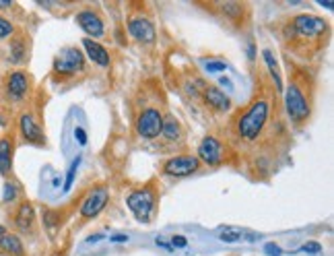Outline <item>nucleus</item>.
<instances>
[{
	"label": "nucleus",
	"mask_w": 334,
	"mask_h": 256,
	"mask_svg": "<svg viewBox=\"0 0 334 256\" xmlns=\"http://www.w3.org/2000/svg\"><path fill=\"white\" fill-rule=\"evenodd\" d=\"M128 31H130V35H132L136 41H140V43H151V41H155V27H153V23H151L149 19H145V17L130 19V21H128Z\"/></svg>",
	"instance_id": "nucleus-10"
},
{
	"label": "nucleus",
	"mask_w": 334,
	"mask_h": 256,
	"mask_svg": "<svg viewBox=\"0 0 334 256\" xmlns=\"http://www.w3.org/2000/svg\"><path fill=\"white\" fill-rule=\"evenodd\" d=\"M105 202H107V190L105 188H95L83 202V207H81V215L85 219H91L95 215L101 213V209L105 207Z\"/></svg>",
	"instance_id": "nucleus-8"
},
{
	"label": "nucleus",
	"mask_w": 334,
	"mask_h": 256,
	"mask_svg": "<svg viewBox=\"0 0 334 256\" xmlns=\"http://www.w3.org/2000/svg\"><path fill=\"white\" fill-rule=\"evenodd\" d=\"M83 45H85V50H87L89 58H91L97 66H107V64H109V54H107V50H105L103 45H99L97 41H93V39H89V37L83 41Z\"/></svg>",
	"instance_id": "nucleus-13"
},
{
	"label": "nucleus",
	"mask_w": 334,
	"mask_h": 256,
	"mask_svg": "<svg viewBox=\"0 0 334 256\" xmlns=\"http://www.w3.org/2000/svg\"><path fill=\"white\" fill-rule=\"evenodd\" d=\"M33 217H35L33 207H31L29 202H23L21 209H19V213H17V225H19L21 229H29L31 223H33Z\"/></svg>",
	"instance_id": "nucleus-17"
},
{
	"label": "nucleus",
	"mask_w": 334,
	"mask_h": 256,
	"mask_svg": "<svg viewBox=\"0 0 334 256\" xmlns=\"http://www.w3.org/2000/svg\"><path fill=\"white\" fill-rule=\"evenodd\" d=\"M21 132H23V136L29 143H39V145L43 143V132H41V128L35 124V120L29 114L21 116Z\"/></svg>",
	"instance_id": "nucleus-14"
},
{
	"label": "nucleus",
	"mask_w": 334,
	"mask_h": 256,
	"mask_svg": "<svg viewBox=\"0 0 334 256\" xmlns=\"http://www.w3.org/2000/svg\"><path fill=\"white\" fill-rule=\"evenodd\" d=\"M163 130V116L157 110H145L136 120V132L142 138H155Z\"/></svg>",
	"instance_id": "nucleus-5"
},
{
	"label": "nucleus",
	"mask_w": 334,
	"mask_h": 256,
	"mask_svg": "<svg viewBox=\"0 0 334 256\" xmlns=\"http://www.w3.org/2000/svg\"><path fill=\"white\" fill-rule=\"evenodd\" d=\"M268 120V101L256 99L237 122V132L246 141H256Z\"/></svg>",
	"instance_id": "nucleus-1"
},
{
	"label": "nucleus",
	"mask_w": 334,
	"mask_h": 256,
	"mask_svg": "<svg viewBox=\"0 0 334 256\" xmlns=\"http://www.w3.org/2000/svg\"><path fill=\"white\" fill-rule=\"evenodd\" d=\"M128 209L136 215L138 221H149L151 219V213L155 209V194L151 188H140L136 192H132L128 198Z\"/></svg>",
	"instance_id": "nucleus-2"
},
{
	"label": "nucleus",
	"mask_w": 334,
	"mask_h": 256,
	"mask_svg": "<svg viewBox=\"0 0 334 256\" xmlns=\"http://www.w3.org/2000/svg\"><path fill=\"white\" fill-rule=\"evenodd\" d=\"M9 93L13 99H21L27 93V77L23 73H13L9 77Z\"/></svg>",
	"instance_id": "nucleus-15"
},
{
	"label": "nucleus",
	"mask_w": 334,
	"mask_h": 256,
	"mask_svg": "<svg viewBox=\"0 0 334 256\" xmlns=\"http://www.w3.org/2000/svg\"><path fill=\"white\" fill-rule=\"evenodd\" d=\"M161 134H165L167 141H176V138H180V134H182L180 122H178L176 118H167V120L163 122V130H161Z\"/></svg>",
	"instance_id": "nucleus-19"
},
{
	"label": "nucleus",
	"mask_w": 334,
	"mask_h": 256,
	"mask_svg": "<svg viewBox=\"0 0 334 256\" xmlns=\"http://www.w3.org/2000/svg\"><path fill=\"white\" fill-rule=\"evenodd\" d=\"M266 252L270 256H281V248H278L276 244H266Z\"/></svg>",
	"instance_id": "nucleus-28"
},
{
	"label": "nucleus",
	"mask_w": 334,
	"mask_h": 256,
	"mask_svg": "<svg viewBox=\"0 0 334 256\" xmlns=\"http://www.w3.org/2000/svg\"><path fill=\"white\" fill-rule=\"evenodd\" d=\"M227 66H225V62H206V71L208 73H219V71H225Z\"/></svg>",
	"instance_id": "nucleus-24"
},
{
	"label": "nucleus",
	"mask_w": 334,
	"mask_h": 256,
	"mask_svg": "<svg viewBox=\"0 0 334 256\" xmlns=\"http://www.w3.org/2000/svg\"><path fill=\"white\" fill-rule=\"evenodd\" d=\"M198 157H200L206 166H217V164H221V157H223V147H221V143H219L214 136L202 138V143H200V147H198Z\"/></svg>",
	"instance_id": "nucleus-9"
},
{
	"label": "nucleus",
	"mask_w": 334,
	"mask_h": 256,
	"mask_svg": "<svg viewBox=\"0 0 334 256\" xmlns=\"http://www.w3.org/2000/svg\"><path fill=\"white\" fill-rule=\"evenodd\" d=\"M320 244L318 242H307V244H303V252H309V254H318L320 252Z\"/></svg>",
	"instance_id": "nucleus-25"
},
{
	"label": "nucleus",
	"mask_w": 334,
	"mask_h": 256,
	"mask_svg": "<svg viewBox=\"0 0 334 256\" xmlns=\"http://www.w3.org/2000/svg\"><path fill=\"white\" fill-rule=\"evenodd\" d=\"M83 68H85V56H83L81 50H77V48L62 50V52L56 56V60H54V71L58 75H64V77L75 75V73H79Z\"/></svg>",
	"instance_id": "nucleus-3"
},
{
	"label": "nucleus",
	"mask_w": 334,
	"mask_h": 256,
	"mask_svg": "<svg viewBox=\"0 0 334 256\" xmlns=\"http://www.w3.org/2000/svg\"><path fill=\"white\" fill-rule=\"evenodd\" d=\"M264 62L268 64V71H270V75H272V79H274L276 89L281 91V89H283V81H281V75H278V66H276V60H274V56H272L270 50H264Z\"/></svg>",
	"instance_id": "nucleus-20"
},
{
	"label": "nucleus",
	"mask_w": 334,
	"mask_h": 256,
	"mask_svg": "<svg viewBox=\"0 0 334 256\" xmlns=\"http://www.w3.org/2000/svg\"><path fill=\"white\" fill-rule=\"evenodd\" d=\"M13 198H15V186L5 184V200H13Z\"/></svg>",
	"instance_id": "nucleus-26"
},
{
	"label": "nucleus",
	"mask_w": 334,
	"mask_h": 256,
	"mask_svg": "<svg viewBox=\"0 0 334 256\" xmlns=\"http://www.w3.org/2000/svg\"><path fill=\"white\" fill-rule=\"evenodd\" d=\"M3 236H5V227H3V225H0V238H3Z\"/></svg>",
	"instance_id": "nucleus-33"
},
{
	"label": "nucleus",
	"mask_w": 334,
	"mask_h": 256,
	"mask_svg": "<svg viewBox=\"0 0 334 256\" xmlns=\"http://www.w3.org/2000/svg\"><path fill=\"white\" fill-rule=\"evenodd\" d=\"M75 136H77V141H79L81 145L87 143V136H85V130H83V128H77V130H75Z\"/></svg>",
	"instance_id": "nucleus-29"
},
{
	"label": "nucleus",
	"mask_w": 334,
	"mask_h": 256,
	"mask_svg": "<svg viewBox=\"0 0 334 256\" xmlns=\"http://www.w3.org/2000/svg\"><path fill=\"white\" fill-rule=\"evenodd\" d=\"M13 33V25L7 21V19H0V39L3 37H9Z\"/></svg>",
	"instance_id": "nucleus-23"
},
{
	"label": "nucleus",
	"mask_w": 334,
	"mask_h": 256,
	"mask_svg": "<svg viewBox=\"0 0 334 256\" xmlns=\"http://www.w3.org/2000/svg\"><path fill=\"white\" fill-rule=\"evenodd\" d=\"M11 172V141L0 138V174Z\"/></svg>",
	"instance_id": "nucleus-16"
},
{
	"label": "nucleus",
	"mask_w": 334,
	"mask_h": 256,
	"mask_svg": "<svg viewBox=\"0 0 334 256\" xmlns=\"http://www.w3.org/2000/svg\"><path fill=\"white\" fill-rule=\"evenodd\" d=\"M103 236H91V238H87V242H97V240H101Z\"/></svg>",
	"instance_id": "nucleus-32"
},
{
	"label": "nucleus",
	"mask_w": 334,
	"mask_h": 256,
	"mask_svg": "<svg viewBox=\"0 0 334 256\" xmlns=\"http://www.w3.org/2000/svg\"><path fill=\"white\" fill-rule=\"evenodd\" d=\"M285 106H287L289 116L295 122H301V120H305L309 116V104H307L303 91L295 83H291L289 89L285 91Z\"/></svg>",
	"instance_id": "nucleus-4"
},
{
	"label": "nucleus",
	"mask_w": 334,
	"mask_h": 256,
	"mask_svg": "<svg viewBox=\"0 0 334 256\" xmlns=\"http://www.w3.org/2000/svg\"><path fill=\"white\" fill-rule=\"evenodd\" d=\"M157 246H161V248H165V250H174V246H172L170 242H165L163 238H157Z\"/></svg>",
	"instance_id": "nucleus-30"
},
{
	"label": "nucleus",
	"mask_w": 334,
	"mask_h": 256,
	"mask_svg": "<svg viewBox=\"0 0 334 256\" xmlns=\"http://www.w3.org/2000/svg\"><path fill=\"white\" fill-rule=\"evenodd\" d=\"M172 246H174V248H176V246H178V248H186V246H188V240L182 238V236H176V238L172 240Z\"/></svg>",
	"instance_id": "nucleus-27"
},
{
	"label": "nucleus",
	"mask_w": 334,
	"mask_h": 256,
	"mask_svg": "<svg viewBox=\"0 0 334 256\" xmlns=\"http://www.w3.org/2000/svg\"><path fill=\"white\" fill-rule=\"evenodd\" d=\"M219 238L223 242H237V240H242V231L240 229H223L219 234Z\"/></svg>",
	"instance_id": "nucleus-21"
},
{
	"label": "nucleus",
	"mask_w": 334,
	"mask_h": 256,
	"mask_svg": "<svg viewBox=\"0 0 334 256\" xmlns=\"http://www.w3.org/2000/svg\"><path fill=\"white\" fill-rule=\"evenodd\" d=\"M0 248L11 252V254H23V244L17 236H11V234H5L0 238Z\"/></svg>",
	"instance_id": "nucleus-18"
},
{
	"label": "nucleus",
	"mask_w": 334,
	"mask_h": 256,
	"mask_svg": "<svg viewBox=\"0 0 334 256\" xmlns=\"http://www.w3.org/2000/svg\"><path fill=\"white\" fill-rule=\"evenodd\" d=\"M111 242H128V236H111Z\"/></svg>",
	"instance_id": "nucleus-31"
},
{
	"label": "nucleus",
	"mask_w": 334,
	"mask_h": 256,
	"mask_svg": "<svg viewBox=\"0 0 334 256\" xmlns=\"http://www.w3.org/2000/svg\"><path fill=\"white\" fill-rule=\"evenodd\" d=\"M293 29L303 37H316L328 31V23L316 15H299L293 21Z\"/></svg>",
	"instance_id": "nucleus-6"
},
{
	"label": "nucleus",
	"mask_w": 334,
	"mask_h": 256,
	"mask_svg": "<svg viewBox=\"0 0 334 256\" xmlns=\"http://www.w3.org/2000/svg\"><path fill=\"white\" fill-rule=\"evenodd\" d=\"M79 164H81V157H77V159L73 161V166H70V170H68V176H66V184H64V190H70V186H73V182H75V174H77V168H79Z\"/></svg>",
	"instance_id": "nucleus-22"
},
{
	"label": "nucleus",
	"mask_w": 334,
	"mask_h": 256,
	"mask_svg": "<svg viewBox=\"0 0 334 256\" xmlns=\"http://www.w3.org/2000/svg\"><path fill=\"white\" fill-rule=\"evenodd\" d=\"M200 161L198 157L194 155H178V157H172L170 161H165L163 170L165 174H170V176H190L198 170Z\"/></svg>",
	"instance_id": "nucleus-7"
},
{
	"label": "nucleus",
	"mask_w": 334,
	"mask_h": 256,
	"mask_svg": "<svg viewBox=\"0 0 334 256\" xmlns=\"http://www.w3.org/2000/svg\"><path fill=\"white\" fill-rule=\"evenodd\" d=\"M204 101L210 106V108H214L217 112H227L229 108H231V101H229V97L223 93V91H219L217 87H208V89H204Z\"/></svg>",
	"instance_id": "nucleus-12"
},
{
	"label": "nucleus",
	"mask_w": 334,
	"mask_h": 256,
	"mask_svg": "<svg viewBox=\"0 0 334 256\" xmlns=\"http://www.w3.org/2000/svg\"><path fill=\"white\" fill-rule=\"evenodd\" d=\"M79 25L85 29V33H89L91 37H101L103 35V21L93 13V11H83L77 15Z\"/></svg>",
	"instance_id": "nucleus-11"
}]
</instances>
